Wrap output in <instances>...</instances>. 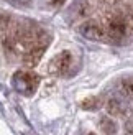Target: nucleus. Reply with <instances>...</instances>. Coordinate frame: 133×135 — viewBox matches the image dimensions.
Segmentation results:
<instances>
[{
    "instance_id": "nucleus-7",
    "label": "nucleus",
    "mask_w": 133,
    "mask_h": 135,
    "mask_svg": "<svg viewBox=\"0 0 133 135\" xmlns=\"http://www.w3.org/2000/svg\"><path fill=\"white\" fill-rule=\"evenodd\" d=\"M107 107H109L110 114H122V112H123V104H122L118 99H110Z\"/></svg>"
},
{
    "instance_id": "nucleus-10",
    "label": "nucleus",
    "mask_w": 133,
    "mask_h": 135,
    "mask_svg": "<svg viewBox=\"0 0 133 135\" xmlns=\"http://www.w3.org/2000/svg\"><path fill=\"white\" fill-rule=\"evenodd\" d=\"M48 2H49L51 5H54V7H59V5H63L66 0H48Z\"/></svg>"
},
{
    "instance_id": "nucleus-6",
    "label": "nucleus",
    "mask_w": 133,
    "mask_h": 135,
    "mask_svg": "<svg viewBox=\"0 0 133 135\" xmlns=\"http://www.w3.org/2000/svg\"><path fill=\"white\" fill-rule=\"evenodd\" d=\"M100 125H102V130L107 133V135H114V133L117 132V125H115V122H114L112 119H109V117H104L102 122H100Z\"/></svg>"
},
{
    "instance_id": "nucleus-3",
    "label": "nucleus",
    "mask_w": 133,
    "mask_h": 135,
    "mask_svg": "<svg viewBox=\"0 0 133 135\" xmlns=\"http://www.w3.org/2000/svg\"><path fill=\"white\" fill-rule=\"evenodd\" d=\"M48 43H49V40L46 38V36H43L38 43H35V45H33L31 48L23 55V63H25L26 66H30V68H35V66L39 63V59L43 58Z\"/></svg>"
},
{
    "instance_id": "nucleus-2",
    "label": "nucleus",
    "mask_w": 133,
    "mask_h": 135,
    "mask_svg": "<svg viewBox=\"0 0 133 135\" xmlns=\"http://www.w3.org/2000/svg\"><path fill=\"white\" fill-rule=\"evenodd\" d=\"M72 63H74V56H72L71 51L66 50V51H61L59 55H56L51 59L48 71L53 76H59V78L68 76V74H71Z\"/></svg>"
},
{
    "instance_id": "nucleus-12",
    "label": "nucleus",
    "mask_w": 133,
    "mask_h": 135,
    "mask_svg": "<svg viewBox=\"0 0 133 135\" xmlns=\"http://www.w3.org/2000/svg\"><path fill=\"white\" fill-rule=\"evenodd\" d=\"M77 2H85V0H77Z\"/></svg>"
},
{
    "instance_id": "nucleus-9",
    "label": "nucleus",
    "mask_w": 133,
    "mask_h": 135,
    "mask_svg": "<svg viewBox=\"0 0 133 135\" xmlns=\"http://www.w3.org/2000/svg\"><path fill=\"white\" fill-rule=\"evenodd\" d=\"M10 25V15L7 12L0 10V31H5Z\"/></svg>"
},
{
    "instance_id": "nucleus-8",
    "label": "nucleus",
    "mask_w": 133,
    "mask_h": 135,
    "mask_svg": "<svg viewBox=\"0 0 133 135\" xmlns=\"http://www.w3.org/2000/svg\"><path fill=\"white\" fill-rule=\"evenodd\" d=\"M82 107L84 109H97V107H100V99L99 97H89L82 102Z\"/></svg>"
},
{
    "instance_id": "nucleus-5",
    "label": "nucleus",
    "mask_w": 133,
    "mask_h": 135,
    "mask_svg": "<svg viewBox=\"0 0 133 135\" xmlns=\"http://www.w3.org/2000/svg\"><path fill=\"white\" fill-rule=\"evenodd\" d=\"M109 35L114 38V40H120L125 36V33H127V23H125V20L122 18H112L110 23H109Z\"/></svg>"
},
{
    "instance_id": "nucleus-11",
    "label": "nucleus",
    "mask_w": 133,
    "mask_h": 135,
    "mask_svg": "<svg viewBox=\"0 0 133 135\" xmlns=\"http://www.w3.org/2000/svg\"><path fill=\"white\" fill-rule=\"evenodd\" d=\"M15 2H17V3H22V5H28L31 0H15Z\"/></svg>"
},
{
    "instance_id": "nucleus-1",
    "label": "nucleus",
    "mask_w": 133,
    "mask_h": 135,
    "mask_svg": "<svg viewBox=\"0 0 133 135\" xmlns=\"http://www.w3.org/2000/svg\"><path fill=\"white\" fill-rule=\"evenodd\" d=\"M39 76L33 71H26V69H22V71H17L12 78V86L15 87V91L20 92L22 96H26L30 97L36 92L38 86H39Z\"/></svg>"
},
{
    "instance_id": "nucleus-4",
    "label": "nucleus",
    "mask_w": 133,
    "mask_h": 135,
    "mask_svg": "<svg viewBox=\"0 0 133 135\" xmlns=\"http://www.w3.org/2000/svg\"><path fill=\"white\" fill-rule=\"evenodd\" d=\"M81 35L87 40H92V41H99V40H104L105 36V30L102 28V25H99L97 22H92V20H87L81 25Z\"/></svg>"
}]
</instances>
